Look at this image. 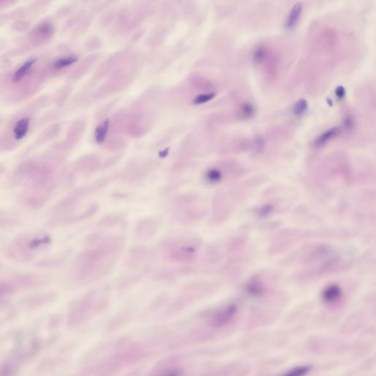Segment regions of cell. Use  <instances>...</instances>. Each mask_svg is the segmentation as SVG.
Segmentation results:
<instances>
[{
    "label": "cell",
    "instance_id": "cell-1",
    "mask_svg": "<svg viewBox=\"0 0 376 376\" xmlns=\"http://www.w3.org/2000/svg\"><path fill=\"white\" fill-rule=\"evenodd\" d=\"M50 243L51 238L47 234L41 232L22 234L12 241L6 250V254L13 261L27 262Z\"/></svg>",
    "mask_w": 376,
    "mask_h": 376
},
{
    "label": "cell",
    "instance_id": "cell-2",
    "mask_svg": "<svg viewBox=\"0 0 376 376\" xmlns=\"http://www.w3.org/2000/svg\"><path fill=\"white\" fill-rule=\"evenodd\" d=\"M55 188L54 177L26 184L21 195V201L28 208H41L48 202Z\"/></svg>",
    "mask_w": 376,
    "mask_h": 376
},
{
    "label": "cell",
    "instance_id": "cell-3",
    "mask_svg": "<svg viewBox=\"0 0 376 376\" xmlns=\"http://www.w3.org/2000/svg\"><path fill=\"white\" fill-rule=\"evenodd\" d=\"M13 280L16 283V287L20 289L37 287L43 282V279L41 276L34 274L22 275Z\"/></svg>",
    "mask_w": 376,
    "mask_h": 376
},
{
    "label": "cell",
    "instance_id": "cell-4",
    "mask_svg": "<svg viewBox=\"0 0 376 376\" xmlns=\"http://www.w3.org/2000/svg\"><path fill=\"white\" fill-rule=\"evenodd\" d=\"M236 313V305L232 304L228 306L216 314L214 318V324L217 326H223L229 324L233 320Z\"/></svg>",
    "mask_w": 376,
    "mask_h": 376
},
{
    "label": "cell",
    "instance_id": "cell-5",
    "mask_svg": "<svg viewBox=\"0 0 376 376\" xmlns=\"http://www.w3.org/2000/svg\"><path fill=\"white\" fill-rule=\"evenodd\" d=\"M303 9H304V4L301 1H298L292 5L285 21V27L286 29H293L298 24L302 14Z\"/></svg>",
    "mask_w": 376,
    "mask_h": 376
},
{
    "label": "cell",
    "instance_id": "cell-6",
    "mask_svg": "<svg viewBox=\"0 0 376 376\" xmlns=\"http://www.w3.org/2000/svg\"><path fill=\"white\" fill-rule=\"evenodd\" d=\"M54 27L51 24L44 22L36 26L32 32V35L38 41H47L52 36Z\"/></svg>",
    "mask_w": 376,
    "mask_h": 376
},
{
    "label": "cell",
    "instance_id": "cell-7",
    "mask_svg": "<svg viewBox=\"0 0 376 376\" xmlns=\"http://www.w3.org/2000/svg\"><path fill=\"white\" fill-rule=\"evenodd\" d=\"M340 132L341 129L339 126H333L330 129H328L317 137L314 141V145L317 147H321L326 145L328 142L339 136Z\"/></svg>",
    "mask_w": 376,
    "mask_h": 376
},
{
    "label": "cell",
    "instance_id": "cell-8",
    "mask_svg": "<svg viewBox=\"0 0 376 376\" xmlns=\"http://www.w3.org/2000/svg\"><path fill=\"white\" fill-rule=\"evenodd\" d=\"M36 62L37 59L35 57H32L24 63L13 73V77H12L13 82L15 83L20 82L25 76H27L29 72L32 70V68L34 67Z\"/></svg>",
    "mask_w": 376,
    "mask_h": 376
},
{
    "label": "cell",
    "instance_id": "cell-9",
    "mask_svg": "<svg viewBox=\"0 0 376 376\" xmlns=\"http://www.w3.org/2000/svg\"><path fill=\"white\" fill-rule=\"evenodd\" d=\"M29 123L30 119L28 117L22 118L16 122L13 130V136L16 141H21L26 136L29 132Z\"/></svg>",
    "mask_w": 376,
    "mask_h": 376
},
{
    "label": "cell",
    "instance_id": "cell-10",
    "mask_svg": "<svg viewBox=\"0 0 376 376\" xmlns=\"http://www.w3.org/2000/svg\"><path fill=\"white\" fill-rule=\"evenodd\" d=\"M342 295L340 287L338 285H330L323 292V300L327 304H332L339 299Z\"/></svg>",
    "mask_w": 376,
    "mask_h": 376
},
{
    "label": "cell",
    "instance_id": "cell-11",
    "mask_svg": "<svg viewBox=\"0 0 376 376\" xmlns=\"http://www.w3.org/2000/svg\"><path fill=\"white\" fill-rule=\"evenodd\" d=\"M16 289L17 287L13 280L0 279V300L11 295Z\"/></svg>",
    "mask_w": 376,
    "mask_h": 376
},
{
    "label": "cell",
    "instance_id": "cell-12",
    "mask_svg": "<svg viewBox=\"0 0 376 376\" xmlns=\"http://www.w3.org/2000/svg\"><path fill=\"white\" fill-rule=\"evenodd\" d=\"M77 61V57L75 56H66V57H60L54 60L52 66L54 69H62L68 67L70 65L73 64Z\"/></svg>",
    "mask_w": 376,
    "mask_h": 376
},
{
    "label": "cell",
    "instance_id": "cell-13",
    "mask_svg": "<svg viewBox=\"0 0 376 376\" xmlns=\"http://www.w3.org/2000/svg\"><path fill=\"white\" fill-rule=\"evenodd\" d=\"M109 129V120H106L104 122L98 125L97 126L96 129L95 130V141L98 143L103 142L105 140L106 137H107V132Z\"/></svg>",
    "mask_w": 376,
    "mask_h": 376
},
{
    "label": "cell",
    "instance_id": "cell-14",
    "mask_svg": "<svg viewBox=\"0 0 376 376\" xmlns=\"http://www.w3.org/2000/svg\"><path fill=\"white\" fill-rule=\"evenodd\" d=\"M311 369V367L309 365L297 366L283 373L282 376H306Z\"/></svg>",
    "mask_w": 376,
    "mask_h": 376
},
{
    "label": "cell",
    "instance_id": "cell-15",
    "mask_svg": "<svg viewBox=\"0 0 376 376\" xmlns=\"http://www.w3.org/2000/svg\"><path fill=\"white\" fill-rule=\"evenodd\" d=\"M308 108V103L305 98L298 99L292 107V112L296 116H301L306 113Z\"/></svg>",
    "mask_w": 376,
    "mask_h": 376
},
{
    "label": "cell",
    "instance_id": "cell-16",
    "mask_svg": "<svg viewBox=\"0 0 376 376\" xmlns=\"http://www.w3.org/2000/svg\"><path fill=\"white\" fill-rule=\"evenodd\" d=\"M256 108L252 103L245 101L239 107V113L244 118H250L254 116Z\"/></svg>",
    "mask_w": 376,
    "mask_h": 376
},
{
    "label": "cell",
    "instance_id": "cell-17",
    "mask_svg": "<svg viewBox=\"0 0 376 376\" xmlns=\"http://www.w3.org/2000/svg\"><path fill=\"white\" fill-rule=\"evenodd\" d=\"M266 49L263 46L259 45L253 50L252 60L256 64H260L264 61L266 57Z\"/></svg>",
    "mask_w": 376,
    "mask_h": 376
},
{
    "label": "cell",
    "instance_id": "cell-18",
    "mask_svg": "<svg viewBox=\"0 0 376 376\" xmlns=\"http://www.w3.org/2000/svg\"><path fill=\"white\" fill-rule=\"evenodd\" d=\"M16 365L10 361H7L0 366V376H15L16 373Z\"/></svg>",
    "mask_w": 376,
    "mask_h": 376
},
{
    "label": "cell",
    "instance_id": "cell-19",
    "mask_svg": "<svg viewBox=\"0 0 376 376\" xmlns=\"http://www.w3.org/2000/svg\"><path fill=\"white\" fill-rule=\"evenodd\" d=\"M17 219L10 217L4 210H0V229L9 227L16 224Z\"/></svg>",
    "mask_w": 376,
    "mask_h": 376
},
{
    "label": "cell",
    "instance_id": "cell-20",
    "mask_svg": "<svg viewBox=\"0 0 376 376\" xmlns=\"http://www.w3.org/2000/svg\"><path fill=\"white\" fill-rule=\"evenodd\" d=\"M214 96H215V94H214V93L201 94V95H198V96L194 99V104H204V103H207L208 102V101H211L212 99H213V98H214Z\"/></svg>",
    "mask_w": 376,
    "mask_h": 376
},
{
    "label": "cell",
    "instance_id": "cell-21",
    "mask_svg": "<svg viewBox=\"0 0 376 376\" xmlns=\"http://www.w3.org/2000/svg\"><path fill=\"white\" fill-rule=\"evenodd\" d=\"M335 95H336V98L339 100H342L346 96V89L345 87L342 85H338L336 88H335Z\"/></svg>",
    "mask_w": 376,
    "mask_h": 376
},
{
    "label": "cell",
    "instance_id": "cell-22",
    "mask_svg": "<svg viewBox=\"0 0 376 376\" xmlns=\"http://www.w3.org/2000/svg\"><path fill=\"white\" fill-rule=\"evenodd\" d=\"M355 122L352 116H347L344 120V127L346 130L351 131L353 129Z\"/></svg>",
    "mask_w": 376,
    "mask_h": 376
},
{
    "label": "cell",
    "instance_id": "cell-23",
    "mask_svg": "<svg viewBox=\"0 0 376 376\" xmlns=\"http://www.w3.org/2000/svg\"><path fill=\"white\" fill-rule=\"evenodd\" d=\"M2 172H3V168L2 167H1V166H0V174H1V173H2Z\"/></svg>",
    "mask_w": 376,
    "mask_h": 376
}]
</instances>
